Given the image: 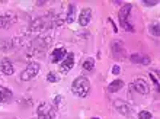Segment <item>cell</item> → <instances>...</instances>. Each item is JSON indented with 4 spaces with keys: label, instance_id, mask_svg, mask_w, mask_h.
I'll use <instances>...</instances> for the list:
<instances>
[{
    "label": "cell",
    "instance_id": "1",
    "mask_svg": "<svg viewBox=\"0 0 160 119\" xmlns=\"http://www.w3.org/2000/svg\"><path fill=\"white\" fill-rule=\"evenodd\" d=\"M72 92L77 98H88L89 92H90V81L84 76L77 77L72 83Z\"/></svg>",
    "mask_w": 160,
    "mask_h": 119
},
{
    "label": "cell",
    "instance_id": "2",
    "mask_svg": "<svg viewBox=\"0 0 160 119\" xmlns=\"http://www.w3.org/2000/svg\"><path fill=\"white\" fill-rule=\"evenodd\" d=\"M131 9H132V4L125 3L118 13V19H119V23H121V28H124L127 32H134V26H132V23L130 22Z\"/></svg>",
    "mask_w": 160,
    "mask_h": 119
},
{
    "label": "cell",
    "instance_id": "3",
    "mask_svg": "<svg viewBox=\"0 0 160 119\" xmlns=\"http://www.w3.org/2000/svg\"><path fill=\"white\" fill-rule=\"evenodd\" d=\"M39 70H41V65H39V63H35V61H32V63L28 64L25 70L21 73V80L22 81H31V80H34L35 77L38 76Z\"/></svg>",
    "mask_w": 160,
    "mask_h": 119
},
{
    "label": "cell",
    "instance_id": "4",
    "mask_svg": "<svg viewBox=\"0 0 160 119\" xmlns=\"http://www.w3.org/2000/svg\"><path fill=\"white\" fill-rule=\"evenodd\" d=\"M37 115H38V119H55V107L42 102L37 109Z\"/></svg>",
    "mask_w": 160,
    "mask_h": 119
},
{
    "label": "cell",
    "instance_id": "5",
    "mask_svg": "<svg viewBox=\"0 0 160 119\" xmlns=\"http://www.w3.org/2000/svg\"><path fill=\"white\" fill-rule=\"evenodd\" d=\"M74 67V54L73 52H67V55L64 57V60L60 63L58 71L60 74H67L70 73V70Z\"/></svg>",
    "mask_w": 160,
    "mask_h": 119
},
{
    "label": "cell",
    "instance_id": "6",
    "mask_svg": "<svg viewBox=\"0 0 160 119\" xmlns=\"http://www.w3.org/2000/svg\"><path fill=\"white\" fill-rule=\"evenodd\" d=\"M132 89L140 94H148L150 93V86L144 79H135L134 83H132Z\"/></svg>",
    "mask_w": 160,
    "mask_h": 119
},
{
    "label": "cell",
    "instance_id": "7",
    "mask_svg": "<svg viewBox=\"0 0 160 119\" xmlns=\"http://www.w3.org/2000/svg\"><path fill=\"white\" fill-rule=\"evenodd\" d=\"M111 51H112V57L117 58V60H124L127 57L125 48H124V45H122L119 41L112 42V45H111Z\"/></svg>",
    "mask_w": 160,
    "mask_h": 119
},
{
    "label": "cell",
    "instance_id": "8",
    "mask_svg": "<svg viewBox=\"0 0 160 119\" xmlns=\"http://www.w3.org/2000/svg\"><path fill=\"white\" fill-rule=\"evenodd\" d=\"M66 55H67V50H66L64 47L55 48L54 51H51V63H52V64L61 63Z\"/></svg>",
    "mask_w": 160,
    "mask_h": 119
},
{
    "label": "cell",
    "instance_id": "9",
    "mask_svg": "<svg viewBox=\"0 0 160 119\" xmlns=\"http://www.w3.org/2000/svg\"><path fill=\"white\" fill-rule=\"evenodd\" d=\"M114 107H115V111H118L119 113H121V115H124V116H131V113H132L131 106L127 102H122V100H115V102H114Z\"/></svg>",
    "mask_w": 160,
    "mask_h": 119
},
{
    "label": "cell",
    "instance_id": "10",
    "mask_svg": "<svg viewBox=\"0 0 160 119\" xmlns=\"http://www.w3.org/2000/svg\"><path fill=\"white\" fill-rule=\"evenodd\" d=\"M130 61L134 64H141V65H148V64L152 63V58L146 54H140V52H134V54H131L130 57Z\"/></svg>",
    "mask_w": 160,
    "mask_h": 119
},
{
    "label": "cell",
    "instance_id": "11",
    "mask_svg": "<svg viewBox=\"0 0 160 119\" xmlns=\"http://www.w3.org/2000/svg\"><path fill=\"white\" fill-rule=\"evenodd\" d=\"M90 21H92V9H89V7L82 9V12L79 15V25L82 28H84V26L89 25Z\"/></svg>",
    "mask_w": 160,
    "mask_h": 119
},
{
    "label": "cell",
    "instance_id": "12",
    "mask_svg": "<svg viewBox=\"0 0 160 119\" xmlns=\"http://www.w3.org/2000/svg\"><path fill=\"white\" fill-rule=\"evenodd\" d=\"M0 70L3 73L4 76H12L13 73H15V67H13L12 61L9 58H3L0 61Z\"/></svg>",
    "mask_w": 160,
    "mask_h": 119
},
{
    "label": "cell",
    "instance_id": "13",
    "mask_svg": "<svg viewBox=\"0 0 160 119\" xmlns=\"http://www.w3.org/2000/svg\"><path fill=\"white\" fill-rule=\"evenodd\" d=\"M13 98L12 90L4 87V86H0V103H9Z\"/></svg>",
    "mask_w": 160,
    "mask_h": 119
},
{
    "label": "cell",
    "instance_id": "14",
    "mask_svg": "<svg viewBox=\"0 0 160 119\" xmlns=\"http://www.w3.org/2000/svg\"><path fill=\"white\" fill-rule=\"evenodd\" d=\"M76 19V4L74 3H70L68 4V10H67V15H66V22L67 23H73Z\"/></svg>",
    "mask_w": 160,
    "mask_h": 119
},
{
    "label": "cell",
    "instance_id": "15",
    "mask_svg": "<svg viewBox=\"0 0 160 119\" xmlns=\"http://www.w3.org/2000/svg\"><path fill=\"white\" fill-rule=\"evenodd\" d=\"M122 87H124V81L118 79V80H114L109 86H108V92H111V93H117V92H119Z\"/></svg>",
    "mask_w": 160,
    "mask_h": 119
},
{
    "label": "cell",
    "instance_id": "16",
    "mask_svg": "<svg viewBox=\"0 0 160 119\" xmlns=\"http://www.w3.org/2000/svg\"><path fill=\"white\" fill-rule=\"evenodd\" d=\"M12 22H13V17H12V16H8V15H2V16H0V28H2V29H8Z\"/></svg>",
    "mask_w": 160,
    "mask_h": 119
},
{
    "label": "cell",
    "instance_id": "17",
    "mask_svg": "<svg viewBox=\"0 0 160 119\" xmlns=\"http://www.w3.org/2000/svg\"><path fill=\"white\" fill-rule=\"evenodd\" d=\"M13 42L12 39H0V50H3V51H9L10 48H12Z\"/></svg>",
    "mask_w": 160,
    "mask_h": 119
},
{
    "label": "cell",
    "instance_id": "18",
    "mask_svg": "<svg viewBox=\"0 0 160 119\" xmlns=\"http://www.w3.org/2000/svg\"><path fill=\"white\" fill-rule=\"evenodd\" d=\"M82 67H83L86 71H93V70H95V61H93L92 58H88L82 64Z\"/></svg>",
    "mask_w": 160,
    "mask_h": 119
},
{
    "label": "cell",
    "instance_id": "19",
    "mask_svg": "<svg viewBox=\"0 0 160 119\" xmlns=\"http://www.w3.org/2000/svg\"><path fill=\"white\" fill-rule=\"evenodd\" d=\"M47 81H48V83H57V81H60L58 74L54 71H50L47 74Z\"/></svg>",
    "mask_w": 160,
    "mask_h": 119
},
{
    "label": "cell",
    "instance_id": "20",
    "mask_svg": "<svg viewBox=\"0 0 160 119\" xmlns=\"http://www.w3.org/2000/svg\"><path fill=\"white\" fill-rule=\"evenodd\" d=\"M148 32L154 36H159V25L157 23H153V25L148 26Z\"/></svg>",
    "mask_w": 160,
    "mask_h": 119
},
{
    "label": "cell",
    "instance_id": "21",
    "mask_svg": "<svg viewBox=\"0 0 160 119\" xmlns=\"http://www.w3.org/2000/svg\"><path fill=\"white\" fill-rule=\"evenodd\" d=\"M152 112H148V111H141L138 113V119H152Z\"/></svg>",
    "mask_w": 160,
    "mask_h": 119
},
{
    "label": "cell",
    "instance_id": "22",
    "mask_svg": "<svg viewBox=\"0 0 160 119\" xmlns=\"http://www.w3.org/2000/svg\"><path fill=\"white\" fill-rule=\"evenodd\" d=\"M150 79L153 80V84L156 86V87H159V79H157V71L154 70V71H150Z\"/></svg>",
    "mask_w": 160,
    "mask_h": 119
},
{
    "label": "cell",
    "instance_id": "23",
    "mask_svg": "<svg viewBox=\"0 0 160 119\" xmlns=\"http://www.w3.org/2000/svg\"><path fill=\"white\" fill-rule=\"evenodd\" d=\"M159 3L157 0H144L143 4H146V6H148V7H152V6H156V4Z\"/></svg>",
    "mask_w": 160,
    "mask_h": 119
},
{
    "label": "cell",
    "instance_id": "24",
    "mask_svg": "<svg viewBox=\"0 0 160 119\" xmlns=\"http://www.w3.org/2000/svg\"><path fill=\"white\" fill-rule=\"evenodd\" d=\"M60 103H61V96H60V94H57V96H54V105H52V106H57V105H60Z\"/></svg>",
    "mask_w": 160,
    "mask_h": 119
},
{
    "label": "cell",
    "instance_id": "25",
    "mask_svg": "<svg viewBox=\"0 0 160 119\" xmlns=\"http://www.w3.org/2000/svg\"><path fill=\"white\" fill-rule=\"evenodd\" d=\"M119 71H121L119 65H114V67H112V74H119Z\"/></svg>",
    "mask_w": 160,
    "mask_h": 119
},
{
    "label": "cell",
    "instance_id": "26",
    "mask_svg": "<svg viewBox=\"0 0 160 119\" xmlns=\"http://www.w3.org/2000/svg\"><path fill=\"white\" fill-rule=\"evenodd\" d=\"M92 119H99V118H92Z\"/></svg>",
    "mask_w": 160,
    "mask_h": 119
}]
</instances>
